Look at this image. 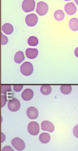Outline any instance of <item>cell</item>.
I'll return each instance as SVG.
<instances>
[{
    "instance_id": "obj_1",
    "label": "cell",
    "mask_w": 78,
    "mask_h": 151,
    "mask_svg": "<svg viewBox=\"0 0 78 151\" xmlns=\"http://www.w3.org/2000/svg\"><path fill=\"white\" fill-rule=\"evenodd\" d=\"M20 71L24 76H29L33 72V66L31 63L28 62H25L21 65Z\"/></svg>"
},
{
    "instance_id": "obj_2",
    "label": "cell",
    "mask_w": 78,
    "mask_h": 151,
    "mask_svg": "<svg viewBox=\"0 0 78 151\" xmlns=\"http://www.w3.org/2000/svg\"><path fill=\"white\" fill-rule=\"evenodd\" d=\"M35 7L34 0H24L22 3V9L24 12H29L34 10Z\"/></svg>"
},
{
    "instance_id": "obj_3",
    "label": "cell",
    "mask_w": 78,
    "mask_h": 151,
    "mask_svg": "<svg viewBox=\"0 0 78 151\" xmlns=\"http://www.w3.org/2000/svg\"><path fill=\"white\" fill-rule=\"evenodd\" d=\"M48 10V5L45 2L40 1L37 4L36 11L39 15L41 16H44L47 13Z\"/></svg>"
},
{
    "instance_id": "obj_4",
    "label": "cell",
    "mask_w": 78,
    "mask_h": 151,
    "mask_svg": "<svg viewBox=\"0 0 78 151\" xmlns=\"http://www.w3.org/2000/svg\"><path fill=\"white\" fill-rule=\"evenodd\" d=\"M21 106L20 102L18 99L13 98L9 101L8 107L9 109L12 112H16L19 110Z\"/></svg>"
},
{
    "instance_id": "obj_5",
    "label": "cell",
    "mask_w": 78,
    "mask_h": 151,
    "mask_svg": "<svg viewBox=\"0 0 78 151\" xmlns=\"http://www.w3.org/2000/svg\"><path fill=\"white\" fill-rule=\"evenodd\" d=\"M11 144L17 151H23L25 148V144L24 142L19 137L14 138L11 141Z\"/></svg>"
},
{
    "instance_id": "obj_6",
    "label": "cell",
    "mask_w": 78,
    "mask_h": 151,
    "mask_svg": "<svg viewBox=\"0 0 78 151\" xmlns=\"http://www.w3.org/2000/svg\"><path fill=\"white\" fill-rule=\"evenodd\" d=\"M28 130L29 133L32 135H37L40 132V127L36 122H32L29 124Z\"/></svg>"
},
{
    "instance_id": "obj_7",
    "label": "cell",
    "mask_w": 78,
    "mask_h": 151,
    "mask_svg": "<svg viewBox=\"0 0 78 151\" xmlns=\"http://www.w3.org/2000/svg\"><path fill=\"white\" fill-rule=\"evenodd\" d=\"M25 23L29 27H33L37 24L38 22L37 16L35 14L28 15L25 19Z\"/></svg>"
},
{
    "instance_id": "obj_8",
    "label": "cell",
    "mask_w": 78,
    "mask_h": 151,
    "mask_svg": "<svg viewBox=\"0 0 78 151\" xmlns=\"http://www.w3.org/2000/svg\"><path fill=\"white\" fill-rule=\"evenodd\" d=\"M65 10L68 15H73L75 14L77 9L74 3L73 2H70L65 5Z\"/></svg>"
},
{
    "instance_id": "obj_9",
    "label": "cell",
    "mask_w": 78,
    "mask_h": 151,
    "mask_svg": "<svg viewBox=\"0 0 78 151\" xmlns=\"http://www.w3.org/2000/svg\"><path fill=\"white\" fill-rule=\"evenodd\" d=\"M41 129L43 131H48V132H54L55 130V127L54 125L51 122L48 121H44L42 123Z\"/></svg>"
},
{
    "instance_id": "obj_10",
    "label": "cell",
    "mask_w": 78,
    "mask_h": 151,
    "mask_svg": "<svg viewBox=\"0 0 78 151\" xmlns=\"http://www.w3.org/2000/svg\"><path fill=\"white\" fill-rule=\"evenodd\" d=\"M33 95L34 93L33 91L31 89H27L24 90L22 92L21 96L24 100L28 101L30 100L32 98H33Z\"/></svg>"
},
{
    "instance_id": "obj_11",
    "label": "cell",
    "mask_w": 78,
    "mask_h": 151,
    "mask_svg": "<svg viewBox=\"0 0 78 151\" xmlns=\"http://www.w3.org/2000/svg\"><path fill=\"white\" fill-rule=\"evenodd\" d=\"M27 113L28 118L31 119H35L38 116V111L36 108L33 106L28 108Z\"/></svg>"
},
{
    "instance_id": "obj_12",
    "label": "cell",
    "mask_w": 78,
    "mask_h": 151,
    "mask_svg": "<svg viewBox=\"0 0 78 151\" xmlns=\"http://www.w3.org/2000/svg\"><path fill=\"white\" fill-rule=\"evenodd\" d=\"M25 54L27 58L31 59H34L38 54V51L37 49L28 48L25 50Z\"/></svg>"
},
{
    "instance_id": "obj_13",
    "label": "cell",
    "mask_w": 78,
    "mask_h": 151,
    "mask_svg": "<svg viewBox=\"0 0 78 151\" xmlns=\"http://www.w3.org/2000/svg\"><path fill=\"white\" fill-rule=\"evenodd\" d=\"M2 31L6 35H10L13 33V27L9 23L4 24L2 27Z\"/></svg>"
},
{
    "instance_id": "obj_14",
    "label": "cell",
    "mask_w": 78,
    "mask_h": 151,
    "mask_svg": "<svg viewBox=\"0 0 78 151\" xmlns=\"http://www.w3.org/2000/svg\"><path fill=\"white\" fill-rule=\"evenodd\" d=\"M39 140L42 143L47 144L50 142L51 136L50 134L47 133H43L39 136Z\"/></svg>"
},
{
    "instance_id": "obj_15",
    "label": "cell",
    "mask_w": 78,
    "mask_h": 151,
    "mask_svg": "<svg viewBox=\"0 0 78 151\" xmlns=\"http://www.w3.org/2000/svg\"><path fill=\"white\" fill-rule=\"evenodd\" d=\"M25 60V56L22 51L17 52L14 56V61L17 64H20Z\"/></svg>"
},
{
    "instance_id": "obj_16",
    "label": "cell",
    "mask_w": 78,
    "mask_h": 151,
    "mask_svg": "<svg viewBox=\"0 0 78 151\" xmlns=\"http://www.w3.org/2000/svg\"><path fill=\"white\" fill-rule=\"evenodd\" d=\"M69 27L71 30L76 31L78 30V19L77 18H72L69 23Z\"/></svg>"
},
{
    "instance_id": "obj_17",
    "label": "cell",
    "mask_w": 78,
    "mask_h": 151,
    "mask_svg": "<svg viewBox=\"0 0 78 151\" xmlns=\"http://www.w3.org/2000/svg\"><path fill=\"white\" fill-rule=\"evenodd\" d=\"M52 89L51 86L43 85L41 87V91L44 95H48L51 92Z\"/></svg>"
},
{
    "instance_id": "obj_18",
    "label": "cell",
    "mask_w": 78,
    "mask_h": 151,
    "mask_svg": "<svg viewBox=\"0 0 78 151\" xmlns=\"http://www.w3.org/2000/svg\"><path fill=\"white\" fill-rule=\"evenodd\" d=\"M54 17L57 21H61L64 19L65 14L63 11L58 10L55 12L54 14Z\"/></svg>"
},
{
    "instance_id": "obj_19",
    "label": "cell",
    "mask_w": 78,
    "mask_h": 151,
    "mask_svg": "<svg viewBox=\"0 0 78 151\" xmlns=\"http://www.w3.org/2000/svg\"><path fill=\"white\" fill-rule=\"evenodd\" d=\"M61 93L65 95H68L71 92L72 87L70 85H63L60 88Z\"/></svg>"
},
{
    "instance_id": "obj_20",
    "label": "cell",
    "mask_w": 78,
    "mask_h": 151,
    "mask_svg": "<svg viewBox=\"0 0 78 151\" xmlns=\"http://www.w3.org/2000/svg\"><path fill=\"white\" fill-rule=\"evenodd\" d=\"M28 44L29 46L35 47L38 44V39L35 36H31L28 39Z\"/></svg>"
},
{
    "instance_id": "obj_21",
    "label": "cell",
    "mask_w": 78,
    "mask_h": 151,
    "mask_svg": "<svg viewBox=\"0 0 78 151\" xmlns=\"http://www.w3.org/2000/svg\"><path fill=\"white\" fill-rule=\"evenodd\" d=\"M1 93L7 94V92L11 91V86L10 85H1Z\"/></svg>"
},
{
    "instance_id": "obj_22",
    "label": "cell",
    "mask_w": 78,
    "mask_h": 151,
    "mask_svg": "<svg viewBox=\"0 0 78 151\" xmlns=\"http://www.w3.org/2000/svg\"><path fill=\"white\" fill-rule=\"evenodd\" d=\"M1 45H5L8 43V39L6 36H5L2 33H1Z\"/></svg>"
},
{
    "instance_id": "obj_23",
    "label": "cell",
    "mask_w": 78,
    "mask_h": 151,
    "mask_svg": "<svg viewBox=\"0 0 78 151\" xmlns=\"http://www.w3.org/2000/svg\"><path fill=\"white\" fill-rule=\"evenodd\" d=\"M7 102V96L6 95H1V108H3Z\"/></svg>"
},
{
    "instance_id": "obj_24",
    "label": "cell",
    "mask_w": 78,
    "mask_h": 151,
    "mask_svg": "<svg viewBox=\"0 0 78 151\" xmlns=\"http://www.w3.org/2000/svg\"><path fill=\"white\" fill-rule=\"evenodd\" d=\"M23 87V85H14L13 89L16 92H19L22 90Z\"/></svg>"
},
{
    "instance_id": "obj_25",
    "label": "cell",
    "mask_w": 78,
    "mask_h": 151,
    "mask_svg": "<svg viewBox=\"0 0 78 151\" xmlns=\"http://www.w3.org/2000/svg\"><path fill=\"white\" fill-rule=\"evenodd\" d=\"M2 151H14V150L10 146H6L2 148Z\"/></svg>"
},
{
    "instance_id": "obj_26",
    "label": "cell",
    "mask_w": 78,
    "mask_h": 151,
    "mask_svg": "<svg viewBox=\"0 0 78 151\" xmlns=\"http://www.w3.org/2000/svg\"><path fill=\"white\" fill-rule=\"evenodd\" d=\"M73 134L76 137L78 138V125L74 128Z\"/></svg>"
},
{
    "instance_id": "obj_27",
    "label": "cell",
    "mask_w": 78,
    "mask_h": 151,
    "mask_svg": "<svg viewBox=\"0 0 78 151\" xmlns=\"http://www.w3.org/2000/svg\"><path fill=\"white\" fill-rule=\"evenodd\" d=\"M5 140V136L3 133H1V142H3Z\"/></svg>"
},
{
    "instance_id": "obj_28",
    "label": "cell",
    "mask_w": 78,
    "mask_h": 151,
    "mask_svg": "<svg viewBox=\"0 0 78 151\" xmlns=\"http://www.w3.org/2000/svg\"><path fill=\"white\" fill-rule=\"evenodd\" d=\"M75 55L76 56V57L78 58V47L76 48L75 50Z\"/></svg>"
},
{
    "instance_id": "obj_29",
    "label": "cell",
    "mask_w": 78,
    "mask_h": 151,
    "mask_svg": "<svg viewBox=\"0 0 78 151\" xmlns=\"http://www.w3.org/2000/svg\"><path fill=\"white\" fill-rule=\"evenodd\" d=\"M74 1H75V3L78 5V0H74Z\"/></svg>"
},
{
    "instance_id": "obj_30",
    "label": "cell",
    "mask_w": 78,
    "mask_h": 151,
    "mask_svg": "<svg viewBox=\"0 0 78 151\" xmlns=\"http://www.w3.org/2000/svg\"><path fill=\"white\" fill-rule=\"evenodd\" d=\"M65 1H71V0H64Z\"/></svg>"
}]
</instances>
